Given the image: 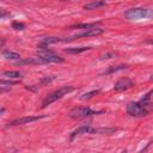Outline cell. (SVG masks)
Masks as SVG:
<instances>
[{
  "mask_svg": "<svg viewBox=\"0 0 153 153\" xmlns=\"http://www.w3.org/2000/svg\"><path fill=\"white\" fill-rule=\"evenodd\" d=\"M103 111H96V110H92L91 108L88 106H76V108H73L71 111H69V117L73 118V120H81V118H86V117H91V116H94V115H98V114H102Z\"/></svg>",
  "mask_w": 153,
  "mask_h": 153,
  "instance_id": "6da1fadb",
  "label": "cell"
},
{
  "mask_svg": "<svg viewBox=\"0 0 153 153\" xmlns=\"http://www.w3.org/2000/svg\"><path fill=\"white\" fill-rule=\"evenodd\" d=\"M73 90H74L73 86H63V87H61V88H59V90L51 92L50 94H48V96L44 98V100H43V103H42V108H45L47 105H49V104L54 103L55 100L62 98L63 96L68 94V93L72 92Z\"/></svg>",
  "mask_w": 153,
  "mask_h": 153,
  "instance_id": "7a4b0ae2",
  "label": "cell"
},
{
  "mask_svg": "<svg viewBox=\"0 0 153 153\" xmlns=\"http://www.w3.org/2000/svg\"><path fill=\"white\" fill-rule=\"evenodd\" d=\"M38 57L44 62H54V63H60V62H63V59L61 56H57L55 55V53L53 50H49L48 48H39V51H38Z\"/></svg>",
  "mask_w": 153,
  "mask_h": 153,
  "instance_id": "3957f363",
  "label": "cell"
},
{
  "mask_svg": "<svg viewBox=\"0 0 153 153\" xmlns=\"http://www.w3.org/2000/svg\"><path fill=\"white\" fill-rule=\"evenodd\" d=\"M103 33V29L100 27H91V29H86L85 31L80 32V33H75L68 38H65V39H61V42H71V41H74V39H78V38H86V37H92V36H98Z\"/></svg>",
  "mask_w": 153,
  "mask_h": 153,
  "instance_id": "277c9868",
  "label": "cell"
},
{
  "mask_svg": "<svg viewBox=\"0 0 153 153\" xmlns=\"http://www.w3.org/2000/svg\"><path fill=\"white\" fill-rule=\"evenodd\" d=\"M127 112L133 117H142L148 114V109L142 106L139 102H131L127 105Z\"/></svg>",
  "mask_w": 153,
  "mask_h": 153,
  "instance_id": "5b68a950",
  "label": "cell"
},
{
  "mask_svg": "<svg viewBox=\"0 0 153 153\" xmlns=\"http://www.w3.org/2000/svg\"><path fill=\"white\" fill-rule=\"evenodd\" d=\"M151 12L147 8H140V7H136V8H129L124 16L127 19H130V20H137V19H141V18H146V17H149Z\"/></svg>",
  "mask_w": 153,
  "mask_h": 153,
  "instance_id": "8992f818",
  "label": "cell"
},
{
  "mask_svg": "<svg viewBox=\"0 0 153 153\" xmlns=\"http://www.w3.org/2000/svg\"><path fill=\"white\" fill-rule=\"evenodd\" d=\"M133 86H134V82H133L129 78H122V79H120V80L115 84L114 90H115L116 92H122V91H127V90L131 88Z\"/></svg>",
  "mask_w": 153,
  "mask_h": 153,
  "instance_id": "52a82bcc",
  "label": "cell"
},
{
  "mask_svg": "<svg viewBox=\"0 0 153 153\" xmlns=\"http://www.w3.org/2000/svg\"><path fill=\"white\" fill-rule=\"evenodd\" d=\"M96 133V128H92L90 124H82L80 127H78L75 130L72 131L71 134V140H73L75 136L81 135V134H93Z\"/></svg>",
  "mask_w": 153,
  "mask_h": 153,
  "instance_id": "ba28073f",
  "label": "cell"
},
{
  "mask_svg": "<svg viewBox=\"0 0 153 153\" xmlns=\"http://www.w3.org/2000/svg\"><path fill=\"white\" fill-rule=\"evenodd\" d=\"M41 118H44V116H26V117H20L17 120H13L12 122L8 123V126H19V124H25V123H30L33 121H38Z\"/></svg>",
  "mask_w": 153,
  "mask_h": 153,
  "instance_id": "9c48e42d",
  "label": "cell"
},
{
  "mask_svg": "<svg viewBox=\"0 0 153 153\" xmlns=\"http://www.w3.org/2000/svg\"><path fill=\"white\" fill-rule=\"evenodd\" d=\"M106 2L104 0H94V1H91L88 4H86L84 6V10H87V11H91V10H96V8H99V7H103L105 6Z\"/></svg>",
  "mask_w": 153,
  "mask_h": 153,
  "instance_id": "30bf717a",
  "label": "cell"
},
{
  "mask_svg": "<svg viewBox=\"0 0 153 153\" xmlns=\"http://www.w3.org/2000/svg\"><path fill=\"white\" fill-rule=\"evenodd\" d=\"M57 42H61V39L59 37H44V38H42L38 48H48L49 44L57 43Z\"/></svg>",
  "mask_w": 153,
  "mask_h": 153,
  "instance_id": "8fae6325",
  "label": "cell"
},
{
  "mask_svg": "<svg viewBox=\"0 0 153 153\" xmlns=\"http://www.w3.org/2000/svg\"><path fill=\"white\" fill-rule=\"evenodd\" d=\"M88 49H91V47H72V48H67V49H65V53L75 55V54L84 53V51H86V50H88Z\"/></svg>",
  "mask_w": 153,
  "mask_h": 153,
  "instance_id": "7c38bea8",
  "label": "cell"
},
{
  "mask_svg": "<svg viewBox=\"0 0 153 153\" xmlns=\"http://www.w3.org/2000/svg\"><path fill=\"white\" fill-rule=\"evenodd\" d=\"M2 56L7 60H19L20 59V55L18 53H14V51H11V50H4Z\"/></svg>",
  "mask_w": 153,
  "mask_h": 153,
  "instance_id": "4fadbf2b",
  "label": "cell"
},
{
  "mask_svg": "<svg viewBox=\"0 0 153 153\" xmlns=\"http://www.w3.org/2000/svg\"><path fill=\"white\" fill-rule=\"evenodd\" d=\"M126 68H128V66L127 65H118V66H111V67H109L105 72H104V74H111V73H116V72H118V71H123V69H126Z\"/></svg>",
  "mask_w": 153,
  "mask_h": 153,
  "instance_id": "5bb4252c",
  "label": "cell"
},
{
  "mask_svg": "<svg viewBox=\"0 0 153 153\" xmlns=\"http://www.w3.org/2000/svg\"><path fill=\"white\" fill-rule=\"evenodd\" d=\"M152 93H153V91H152V90H151V91H148V92H147V93H146V94H145V96L139 100V103H140L142 106L147 108V106L151 104V94H152Z\"/></svg>",
  "mask_w": 153,
  "mask_h": 153,
  "instance_id": "9a60e30c",
  "label": "cell"
},
{
  "mask_svg": "<svg viewBox=\"0 0 153 153\" xmlns=\"http://www.w3.org/2000/svg\"><path fill=\"white\" fill-rule=\"evenodd\" d=\"M4 76L10 78V79H18L22 76V73L18 71H6L4 72Z\"/></svg>",
  "mask_w": 153,
  "mask_h": 153,
  "instance_id": "2e32d148",
  "label": "cell"
},
{
  "mask_svg": "<svg viewBox=\"0 0 153 153\" xmlns=\"http://www.w3.org/2000/svg\"><path fill=\"white\" fill-rule=\"evenodd\" d=\"M98 23H88V24H76V25H73V26H71V29H91V27H94L96 25H97Z\"/></svg>",
  "mask_w": 153,
  "mask_h": 153,
  "instance_id": "e0dca14e",
  "label": "cell"
},
{
  "mask_svg": "<svg viewBox=\"0 0 153 153\" xmlns=\"http://www.w3.org/2000/svg\"><path fill=\"white\" fill-rule=\"evenodd\" d=\"M98 93H99V90H92V91H90V92H86V93L81 94L79 98H80L81 100H86V99H90V98H92L93 96H96V94H98Z\"/></svg>",
  "mask_w": 153,
  "mask_h": 153,
  "instance_id": "ac0fdd59",
  "label": "cell"
},
{
  "mask_svg": "<svg viewBox=\"0 0 153 153\" xmlns=\"http://www.w3.org/2000/svg\"><path fill=\"white\" fill-rule=\"evenodd\" d=\"M12 29L18 30V31H22V30L25 29V24L24 23H19V22H13L12 23Z\"/></svg>",
  "mask_w": 153,
  "mask_h": 153,
  "instance_id": "d6986e66",
  "label": "cell"
},
{
  "mask_svg": "<svg viewBox=\"0 0 153 153\" xmlns=\"http://www.w3.org/2000/svg\"><path fill=\"white\" fill-rule=\"evenodd\" d=\"M16 84H18L17 80H0V85H4V86H10L11 87Z\"/></svg>",
  "mask_w": 153,
  "mask_h": 153,
  "instance_id": "ffe728a7",
  "label": "cell"
},
{
  "mask_svg": "<svg viewBox=\"0 0 153 153\" xmlns=\"http://www.w3.org/2000/svg\"><path fill=\"white\" fill-rule=\"evenodd\" d=\"M112 57H115V54H114V53H106V54H104V55L100 56V60H104V59H112Z\"/></svg>",
  "mask_w": 153,
  "mask_h": 153,
  "instance_id": "44dd1931",
  "label": "cell"
},
{
  "mask_svg": "<svg viewBox=\"0 0 153 153\" xmlns=\"http://www.w3.org/2000/svg\"><path fill=\"white\" fill-rule=\"evenodd\" d=\"M7 16H8V12L5 11L4 8H0V18H5V17H7Z\"/></svg>",
  "mask_w": 153,
  "mask_h": 153,
  "instance_id": "7402d4cb",
  "label": "cell"
},
{
  "mask_svg": "<svg viewBox=\"0 0 153 153\" xmlns=\"http://www.w3.org/2000/svg\"><path fill=\"white\" fill-rule=\"evenodd\" d=\"M10 86H4V85H0V93H2V92H7V91H10Z\"/></svg>",
  "mask_w": 153,
  "mask_h": 153,
  "instance_id": "603a6c76",
  "label": "cell"
},
{
  "mask_svg": "<svg viewBox=\"0 0 153 153\" xmlns=\"http://www.w3.org/2000/svg\"><path fill=\"white\" fill-rule=\"evenodd\" d=\"M2 44H4V41H2V39H0V45H2Z\"/></svg>",
  "mask_w": 153,
  "mask_h": 153,
  "instance_id": "cb8c5ba5",
  "label": "cell"
}]
</instances>
